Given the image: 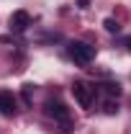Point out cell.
<instances>
[{"label":"cell","mask_w":131,"mask_h":134,"mask_svg":"<svg viewBox=\"0 0 131 134\" xmlns=\"http://www.w3.org/2000/svg\"><path fill=\"white\" fill-rule=\"evenodd\" d=\"M28 26H31V18H28L26 10H16V13L10 16V29H13V31L21 34V31H26Z\"/></svg>","instance_id":"3"},{"label":"cell","mask_w":131,"mask_h":134,"mask_svg":"<svg viewBox=\"0 0 131 134\" xmlns=\"http://www.w3.org/2000/svg\"><path fill=\"white\" fill-rule=\"evenodd\" d=\"M0 114L3 116H13L16 114V98L8 90H0Z\"/></svg>","instance_id":"4"},{"label":"cell","mask_w":131,"mask_h":134,"mask_svg":"<svg viewBox=\"0 0 131 134\" xmlns=\"http://www.w3.org/2000/svg\"><path fill=\"white\" fill-rule=\"evenodd\" d=\"M72 96L80 103L82 108H90L93 106V96H95V88H87L85 83H75L72 85Z\"/></svg>","instance_id":"2"},{"label":"cell","mask_w":131,"mask_h":134,"mask_svg":"<svg viewBox=\"0 0 131 134\" xmlns=\"http://www.w3.org/2000/svg\"><path fill=\"white\" fill-rule=\"evenodd\" d=\"M126 47H129V49H131V39H126Z\"/></svg>","instance_id":"11"},{"label":"cell","mask_w":131,"mask_h":134,"mask_svg":"<svg viewBox=\"0 0 131 134\" xmlns=\"http://www.w3.org/2000/svg\"><path fill=\"white\" fill-rule=\"evenodd\" d=\"M31 90H33V85H23V98H26V103H31Z\"/></svg>","instance_id":"9"},{"label":"cell","mask_w":131,"mask_h":134,"mask_svg":"<svg viewBox=\"0 0 131 134\" xmlns=\"http://www.w3.org/2000/svg\"><path fill=\"white\" fill-rule=\"evenodd\" d=\"M90 5V0H80V8H87Z\"/></svg>","instance_id":"10"},{"label":"cell","mask_w":131,"mask_h":134,"mask_svg":"<svg viewBox=\"0 0 131 134\" xmlns=\"http://www.w3.org/2000/svg\"><path fill=\"white\" fill-rule=\"evenodd\" d=\"M103 26H105V31H108V34H118V31H121L118 21H113V18H105V21H103Z\"/></svg>","instance_id":"6"},{"label":"cell","mask_w":131,"mask_h":134,"mask_svg":"<svg viewBox=\"0 0 131 134\" xmlns=\"http://www.w3.org/2000/svg\"><path fill=\"white\" fill-rule=\"evenodd\" d=\"M103 88H105V93H111V96H118V93H121V85L118 83H108V85H103Z\"/></svg>","instance_id":"7"},{"label":"cell","mask_w":131,"mask_h":134,"mask_svg":"<svg viewBox=\"0 0 131 134\" xmlns=\"http://www.w3.org/2000/svg\"><path fill=\"white\" fill-rule=\"evenodd\" d=\"M46 108H49V114H51L54 119H59V121H64V124L69 121V111H67L62 103H49Z\"/></svg>","instance_id":"5"},{"label":"cell","mask_w":131,"mask_h":134,"mask_svg":"<svg viewBox=\"0 0 131 134\" xmlns=\"http://www.w3.org/2000/svg\"><path fill=\"white\" fill-rule=\"evenodd\" d=\"M69 59L75 65H80V67L90 65L95 59V47H90L85 41H75V44H69Z\"/></svg>","instance_id":"1"},{"label":"cell","mask_w":131,"mask_h":134,"mask_svg":"<svg viewBox=\"0 0 131 134\" xmlns=\"http://www.w3.org/2000/svg\"><path fill=\"white\" fill-rule=\"evenodd\" d=\"M103 108H105V114H118V103H116V100H105Z\"/></svg>","instance_id":"8"}]
</instances>
